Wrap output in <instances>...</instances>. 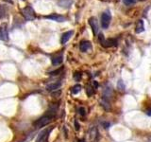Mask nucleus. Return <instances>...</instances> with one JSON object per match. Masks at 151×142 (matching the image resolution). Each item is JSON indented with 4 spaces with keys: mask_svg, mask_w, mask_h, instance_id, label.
Returning <instances> with one entry per match:
<instances>
[{
    "mask_svg": "<svg viewBox=\"0 0 151 142\" xmlns=\"http://www.w3.org/2000/svg\"><path fill=\"white\" fill-rule=\"evenodd\" d=\"M22 13L26 20H29V21L34 20L36 17L35 11H34V10L32 9V7H30V6H26V8H24V9L22 10Z\"/></svg>",
    "mask_w": 151,
    "mask_h": 142,
    "instance_id": "7ed1b4c3",
    "label": "nucleus"
},
{
    "mask_svg": "<svg viewBox=\"0 0 151 142\" xmlns=\"http://www.w3.org/2000/svg\"><path fill=\"white\" fill-rule=\"evenodd\" d=\"M62 70V67H60V69H57V70H55V71H52V72H50V75H58L59 73Z\"/></svg>",
    "mask_w": 151,
    "mask_h": 142,
    "instance_id": "a211bd4d",
    "label": "nucleus"
},
{
    "mask_svg": "<svg viewBox=\"0 0 151 142\" xmlns=\"http://www.w3.org/2000/svg\"><path fill=\"white\" fill-rule=\"evenodd\" d=\"M75 126H76V130H77V131H78V130H79V125H78L77 120H75Z\"/></svg>",
    "mask_w": 151,
    "mask_h": 142,
    "instance_id": "4be33fe9",
    "label": "nucleus"
},
{
    "mask_svg": "<svg viewBox=\"0 0 151 142\" xmlns=\"http://www.w3.org/2000/svg\"><path fill=\"white\" fill-rule=\"evenodd\" d=\"M136 1H137V0H123V2H124V4H125L126 6L133 5V4L136 3Z\"/></svg>",
    "mask_w": 151,
    "mask_h": 142,
    "instance_id": "dca6fc26",
    "label": "nucleus"
},
{
    "mask_svg": "<svg viewBox=\"0 0 151 142\" xmlns=\"http://www.w3.org/2000/svg\"><path fill=\"white\" fill-rule=\"evenodd\" d=\"M46 19H49V20H53V21H56V22H64L66 20V18L62 16V15H60V14H57V13H53L50 15H47L45 16Z\"/></svg>",
    "mask_w": 151,
    "mask_h": 142,
    "instance_id": "39448f33",
    "label": "nucleus"
},
{
    "mask_svg": "<svg viewBox=\"0 0 151 142\" xmlns=\"http://www.w3.org/2000/svg\"><path fill=\"white\" fill-rule=\"evenodd\" d=\"M80 90H81V85L77 84V85H75L73 88H72V93H73V94H78Z\"/></svg>",
    "mask_w": 151,
    "mask_h": 142,
    "instance_id": "2eb2a0df",
    "label": "nucleus"
},
{
    "mask_svg": "<svg viewBox=\"0 0 151 142\" xmlns=\"http://www.w3.org/2000/svg\"><path fill=\"white\" fill-rule=\"evenodd\" d=\"M8 39H9V34L6 27H0V40L7 41Z\"/></svg>",
    "mask_w": 151,
    "mask_h": 142,
    "instance_id": "6e6552de",
    "label": "nucleus"
},
{
    "mask_svg": "<svg viewBox=\"0 0 151 142\" xmlns=\"http://www.w3.org/2000/svg\"><path fill=\"white\" fill-rule=\"evenodd\" d=\"M7 11H8V9L7 7L3 6V5H0V19L1 18H4L7 15Z\"/></svg>",
    "mask_w": 151,
    "mask_h": 142,
    "instance_id": "4468645a",
    "label": "nucleus"
},
{
    "mask_svg": "<svg viewBox=\"0 0 151 142\" xmlns=\"http://www.w3.org/2000/svg\"><path fill=\"white\" fill-rule=\"evenodd\" d=\"M54 118V114H46L44 117L40 118L39 120H37L34 122V126L36 128H43L44 126H46L48 123H50L52 118Z\"/></svg>",
    "mask_w": 151,
    "mask_h": 142,
    "instance_id": "f257e3e1",
    "label": "nucleus"
},
{
    "mask_svg": "<svg viewBox=\"0 0 151 142\" xmlns=\"http://www.w3.org/2000/svg\"><path fill=\"white\" fill-rule=\"evenodd\" d=\"M143 30H145V23H143V20L140 19V20L136 23V27H135V32L139 34L142 33Z\"/></svg>",
    "mask_w": 151,
    "mask_h": 142,
    "instance_id": "0eeeda50",
    "label": "nucleus"
},
{
    "mask_svg": "<svg viewBox=\"0 0 151 142\" xmlns=\"http://www.w3.org/2000/svg\"><path fill=\"white\" fill-rule=\"evenodd\" d=\"M74 78H75L76 80H80V78H81V74H80V73H76L75 76H74Z\"/></svg>",
    "mask_w": 151,
    "mask_h": 142,
    "instance_id": "6ab92c4d",
    "label": "nucleus"
},
{
    "mask_svg": "<svg viewBox=\"0 0 151 142\" xmlns=\"http://www.w3.org/2000/svg\"><path fill=\"white\" fill-rule=\"evenodd\" d=\"M73 34H74L73 30H69V31H66L65 33H63L62 36V40H60V43H62V45L66 44L67 42L70 40V38L73 36Z\"/></svg>",
    "mask_w": 151,
    "mask_h": 142,
    "instance_id": "423d86ee",
    "label": "nucleus"
},
{
    "mask_svg": "<svg viewBox=\"0 0 151 142\" xmlns=\"http://www.w3.org/2000/svg\"><path fill=\"white\" fill-rule=\"evenodd\" d=\"M91 48H92V45H91L89 41H82L80 45H79V48H80V51L82 52H86Z\"/></svg>",
    "mask_w": 151,
    "mask_h": 142,
    "instance_id": "1a4fd4ad",
    "label": "nucleus"
},
{
    "mask_svg": "<svg viewBox=\"0 0 151 142\" xmlns=\"http://www.w3.org/2000/svg\"><path fill=\"white\" fill-rule=\"evenodd\" d=\"M112 21V14L109 10H105L101 15V26L103 29H108Z\"/></svg>",
    "mask_w": 151,
    "mask_h": 142,
    "instance_id": "f03ea898",
    "label": "nucleus"
},
{
    "mask_svg": "<svg viewBox=\"0 0 151 142\" xmlns=\"http://www.w3.org/2000/svg\"><path fill=\"white\" fill-rule=\"evenodd\" d=\"M97 137H98V131L96 127H94V128H92V130H91V132H90V139L93 141H96Z\"/></svg>",
    "mask_w": 151,
    "mask_h": 142,
    "instance_id": "9b49d317",
    "label": "nucleus"
},
{
    "mask_svg": "<svg viewBox=\"0 0 151 142\" xmlns=\"http://www.w3.org/2000/svg\"><path fill=\"white\" fill-rule=\"evenodd\" d=\"M60 86V82L52 83H49L48 85L46 86V90L47 91H54V90L58 89Z\"/></svg>",
    "mask_w": 151,
    "mask_h": 142,
    "instance_id": "9d476101",
    "label": "nucleus"
},
{
    "mask_svg": "<svg viewBox=\"0 0 151 142\" xmlns=\"http://www.w3.org/2000/svg\"><path fill=\"white\" fill-rule=\"evenodd\" d=\"M117 86H118L119 90H125V88H126V86H125V84H124L122 80H119L118 83H117Z\"/></svg>",
    "mask_w": 151,
    "mask_h": 142,
    "instance_id": "f3484780",
    "label": "nucleus"
},
{
    "mask_svg": "<svg viewBox=\"0 0 151 142\" xmlns=\"http://www.w3.org/2000/svg\"><path fill=\"white\" fill-rule=\"evenodd\" d=\"M146 115H147V116H151V109L146 111Z\"/></svg>",
    "mask_w": 151,
    "mask_h": 142,
    "instance_id": "5701e85b",
    "label": "nucleus"
},
{
    "mask_svg": "<svg viewBox=\"0 0 151 142\" xmlns=\"http://www.w3.org/2000/svg\"><path fill=\"white\" fill-rule=\"evenodd\" d=\"M72 4V0H69L67 2V0H60L59 1V5L62 8H69Z\"/></svg>",
    "mask_w": 151,
    "mask_h": 142,
    "instance_id": "ddd939ff",
    "label": "nucleus"
},
{
    "mask_svg": "<svg viewBox=\"0 0 151 142\" xmlns=\"http://www.w3.org/2000/svg\"><path fill=\"white\" fill-rule=\"evenodd\" d=\"M78 113L81 115V116H85V109L83 108V107H80V108L78 109Z\"/></svg>",
    "mask_w": 151,
    "mask_h": 142,
    "instance_id": "aec40b11",
    "label": "nucleus"
},
{
    "mask_svg": "<svg viewBox=\"0 0 151 142\" xmlns=\"http://www.w3.org/2000/svg\"><path fill=\"white\" fill-rule=\"evenodd\" d=\"M89 24L91 26V28L93 29V32L94 35H96L98 33V30H99V27H98V23L96 17H91L89 19Z\"/></svg>",
    "mask_w": 151,
    "mask_h": 142,
    "instance_id": "20e7f679",
    "label": "nucleus"
},
{
    "mask_svg": "<svg viewBox=\"0 0 151 142\" xmlns=\"http://www.w3.org/2000/svg\"><path fill=\"white\" fill-rule=\"evenodd\" d=\"M87 94H88V96H92L94 94V91L92 90V88H87Z\"/></svg>",
    "mask_w": 151,
    "mask_h": 142,
    "instance_id": "412c9836",
    "label": "nucleus"
},
{
    "mask_svg": "<svg viewBox=\"0 0 151 142\" xmlns=\"http://www.w3.org/2000/svg\"><path fill=\"white\" fill-rule=\"evenodd\" d=\"M147 142H151V136L147 137Z\"/></svg>",
    "mask_w": 151,
    "mask_h": 142,
    "instance_id": "b1692460",
    "label": "nucleus"
},
{
    "mask_svg": "<svg viewBox=\"0 0 151 142\" xmlns=\"http://www.w3.org/2000/svg\"><path fill=\"white\" fill-rule=\"evenodd\" d=\"M78 142H85V140H84V139H80Z\"/></svg>",
    "mask_w": 151,
    "mask_h": 142,
    "instance_id": "393cba45",
    "label": "nucleus"
},
{
    "mask_svg": "<svg viewBox=\"0 0 151 142\" xmlns=\"http://www.w3.org/2000/svg\"><path fill=\"white\" fill-rule=\"evenodd\" d=\"M23 1H25V0H23Z\"/></svg>",
    "mask_w": 151,
    "mask_h": 142,
    "instance_id": "a878e982",
    "label": "nucleus"
},
{
    "mask_svg": "<svg viewBox=\"0 0 151 142\" xmlns=\"http://www.w3.org/2000/svg\"><path fill=\"white\" fill-rule=\"evenodd\" d=\"M62 63V55H60V56H57L52 58V64L53 66H58V64H60Z\"/></svg>",
    "mask_w": 151,
    "mask_h": 142,
    "instance_id": "f8f14e48",
    "label": "nucleus"
}]
</instances>
